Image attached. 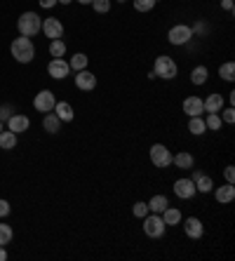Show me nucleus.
Here are the masks:
<instances>
[{
	"mask_svg": "<svg viewBox=\"0 0 235 261\" xmlns=\"http://www.w3.org/2000/svg\"><path fill=\"white\" fill-rule=\"evenodd\" d=\"M12 57H14V61H19V64H29V61H33L35 47H33L31 38H26V35L14 38V43H12Z\"/></svg>",
	"mask_w": 235,
	"mask_h": 261,
	"instance_id": "1",
	"label": "nucleus"
},
{
	"mask_svg": "<svg viewBox=\"0 0 235 261\" xmlns=\"http://www.w3.org/2000/svg\"><path fill=\"white\" fill-rule=\"evenodd\" d=\"M43 29V19L35 14V12H24L22 17L17 19V31L19 35H26V38H33V35H38Z\"/></svg>",
	"mask_w": 235,
	"mask_h": 261,
	"instance_id": "2",
	"label": "nucleus"
},
{
	"mask_svg": "<svg viewBox=\"0 0 235 261\" xmlns=\"http://www.w3.org/2000/svg\"><path fill=\"white\" fill-rule=\"evenodd\" d=\"M176 61L167 55H160L155 59V64H153V73L155 78H165V80H172V78H176Z\"/></svg>",
	"mask_w": 235,
	"mask_h": 261,
	"instance_id": "3",
	"label": "nucleus"
},
{
	"mask_svg": "<svg viewBox=\"0 0 235 261\" xmlns=\"http://www.w3.org/2000/svg\"><path fill=\"white\" fill-rule=\"evenodd\" d=\"M148 155H150V163L155 165V167H160V170H165V167L172 165V151L165 144H153Z\"/></svg>",
	"mask_w": 235,
	"mask_h": 261,
	"instance_id": "4",
	"label": "nucleus"
},
{
	"mask_svg": "<svg viewBox=\"0 0 235 261\" xmlns=\"http://www.w3.org/2000/svg\"><path fill=\"white\" fill-rule=\"evenodd\" d=\"M144 233L148 235V238H162L165 235V221H162L160 214H146L144 217Z\"/></svg>",
	"mask_w": 235,
	"mask_h": 261,
	"instance_id": "5",
	"label": "nucleus"
},
{
	"mask_svg": "<svg viewBox=\"0 0 235 261\" xmlns=\"http://www.w3.org/2000/svg\"><path fill=\"white\" fill-rule=\"evenodd\" d=\"M167 40H170L172 45H188L193 40L191 26H186V24H176V26H172L170 33H167Z\"/></svg>",
	"mask_w": 235,
	"mask_h": 261,
	"instance_id": "6",
	"label": "nucleus"
},
{
	"mask_svg": "<svg viewBox=\"0 0 235 261\" xmlns=\"http://www.w3.org/2000/svg\"><path fill=\"white\" fill-rule=\"evenodd\" d=\"M47 73H50L54 80H64V78L71 73V66H68V61H66L64 57H54L52 61H50V66H47Z\"/></svg>",
	"mask_w": 235,
	"mask_h": 261,
	"instance_id": "7",
	"label": "nucleus"
},
{
	"mask_svg": "<svg viewBox=\"0 0 235 261\" xmlns=\"http://www.w3.org/2000/svg\"><path fill=\"white\" fill-rule=\"evenodd\" d=\"M54 104H57V99L50 89H43V92H38L35 99H33V109L40 111V113H50L54 109Z\"/></svg>",
	"mask_w": 235,
	"mask_h": 261,
	"instance_id": "8",
	"label": "nucleus"
},
{
	"mask_svg": "<svg viewBox=\"0 0 235 261\" xmlns=\"http://www.w3.org/2000/svg\"><path fill=\"white\" fill-rule=\"evenodd\" d=\"M198 191H195V181L193 179H176L174 181V196L176 198H181V200H191L193 196H195Z\"/></svg>",
	"mask_w": 235,
	"mask_h": 261,
	"instance_id": "9",
	"label": "nucleus"
},
{
	"mask_svg": "<svg viewBox=\"0 0 235 261\" xmlns=\"http://www.w3.org/2000/svg\"><path fill=\"white\" fill-rule=\"evenodd\" d=\"M40 31H43L50 40H57V38L64 35V24L59 22V19H54V17H50V19H43V29H40Z\"/></svg>",
	"mask_w": 235,
	"mask_h": 261,
	"instance_id": "10",
	"label": "nucleus"
},
{
	"mask_svg": "<svg viewBox=\"0 0 235 261\" xmlns=\"http://www.w3.org/2000/svg\"><path fill=\"white\" fill-rule=\"evenodd\" d=\"M75 87L78 89H83V92H92L96 87V76L94 73H89V71H78V76H75Z\"/></svg>",
	"mask_w": 235,
	"mask_h": 261,
	"instance_id": "11",
	"label": "nucleus"
},
{
	"mask_svg": "<svg viewBox=\"0 0 235 261\" xmlns=\"http://www.w3.org/2000/svg\"><path fill=\"white\" fill-rule=\"evenodd\" d=\"M29 125H31V120H29V116H24V113H12L10 120H7V127H10V132H14V134L26 132Z\"/></svg>",
	"mask_w": 235,
	"mask_h": 261,
	"instance_id": "12",
	"label": "nucleus"
},
{
	"mask_svg": "<svg viewBox=\"0 0 235 261\" xmlns=\"http://www.w3.org/2000/svg\"><path fill=\"white\" fill-rule=\"evenodd\" d=\"M183 113H186L188 118L203 116V113H205L203 99H200V97H186V99H183Z\"/></svg>",
	"mask_w": 235,
	"mask_h": 261,
	"instance_id": "13",
	"label": "nucleus"
},
{
	"mask_svg": "<svg viewBox=\"0 0 235 261\" xmlns=\"http://www.w3.org/2000/svg\"><path fill=\"white\" fill-rule=\"evenodd\" d=\"M183 231H186V235H188V238L198 240V238H203L205 226H203V221H200V219L188 217V219H186V221H183Z\"/></svg>",
	"mask_w": 235,
	"mask_h": 261,
	"instance_id": "14",
	"label": "nucleus"
},
{
	"mask_svg": "<svg viewBox=\"0 0 235 261\" xmlns=\"http://www.w3.org/2000/svg\"><path fill=\"white\" fill-rule=\"evenodd\" d=\"M52 113L61 120V122H71V120H73V116H75L68 101H57V104H54V109H52Z\"/></svg>",
	"mask_w": 235,
	"mask_h": 261,
	"instance_id": "15",
	"label": "nucleus"
},
{
	"mask_svg": "<svg viewBox=\"0 0 235 261\" xmlns=\"http://www.w3.org/2000/svg\"><path fill=\"white\" fill-rule=\"evenodd\" d=\"M212 191H214V198H216L221 205L235 200V186L233 184H226V186H221V188H212Z\"/></svg>",
	"mask_w": 235,
	"mask_h": 261,
	"instance_id": "16",
	"label": "nucleus"
},
{
	"mask_svg": "<svg viewBox=\"0 0 235 261\" xmlns=\"http://www.w3.org/2000/svg\"><path fill=\"white\" fill-rule=\"evenodd\" d=\"M203 106H205V113H219V111L224 109V97L214 92V94H209L203 101Z\"/></svg>",
	"mask_w": 235,
	"mask_h": 261,
	"instance_id": "17",
	"label": "nucleus"
},
{
	"mask_svg": "<svg viewBox=\"0 0 235 261\" xmlns=\"http://www.w3.org/2000/svg\"><path fill=\"white\" fill-rule=\"evenodd\" d=\"M160 217H162V221H165V226H176L179 221H181V212L176 209V207H165L160 212Z\"/></svg>",
	"mask_w": 235,
	"mask_h": 261,
	"instance_id": "18",
	"label": "nucleus"
},
{
	"mask_svg": "<svg viewBox=\"0 0 235 261\" xmlns=\"http://www.w3.org/2000/svg\"><path fill=\"white\" fill-rule=\"evenodd\" d=\"M172 163L176 165L179 170H191L193 167V155L191 153H186V151H181V153H176V155H172Z\"/></svg>",
	"mask_w": 235,
	"mask_h": 261,
	"instance_id": "19",
	"label": "nucleus"
},
{
	"mask_svg": "<svg viewBox=\"0 0 235 261\" xmlns=\"http://www.w3.org/2000/svg\"><path fill=\"white\" fill-rule=\"evenodd\" d=\"M207 78H209L207 66H195V68L191 71V83H193V85H205V83H207Z\"/></svg>",
	"mask_w": 235,
	"mask_h": 261,
	"instance_id": "20",
	"label": "nucleus"
},
{
	"mask_svg": "<svg viewBox=\"0 0 235 261\" xmlns=\"http://www.w3.org/2000/svg\"><path fill=\"white\" fill-rule=\"evenodd\" d=\"M188 132H191V134H195V137H200V134H205V132H207V125H205L203 116H195V118L188 120Z\"/></svg>",
	"mask_w": 235,
	"mask_h": 261,
	"instance_id": "21",
	"label": "nucleus"
},
{
	"mask_svg": "<svg viewBox=\"0 0 235 261\" xmlns=\"http://www.w3.org/2000/svg\"><path fill=\"white\" fill-rule=\"evenodd\" d=\"M43 127H45V132H50V134H57L59 132V127H61V120L54 116L52 111L45 116V120H43Z\"/></svg>",
	"mask_w": 235,
	"mask_h": 261,
	"instance_id": "22",
	"label": "nucleus"
},
{
	"mask_svg": "<svg viewBox=\"0 0 235 261\" xmlns=\"http://www.w3.org/2000/svg\"><path fill=\"white\" fill-rule=\"evenodd\" d=\"M14 146H17V134L14 132H0V148L14 151Z\"/></svg>",
	"mask_w": 235,
	"mask_h": 261,
	"instance_id": "23",
	"label": "nucleus"
},
{
	"mask_svg": "<svg viewBox=\"0 0 235 261\" xmlns=\"http://www.w3.org/2000/svg\"><path fill=\"white\" fill-rule=\"evenodd\" d=\"M212 188H214L212 176H207V174H200V176L195 179V191H198V193H209Z\"/></svg>",
	"mask_w": 235,
	"mask_h": 261,
	"instance_id": "24",
	"label": "nucleus"
},
{
	"mask_svg": "<svg viewBox=\"0 0 235 261\" xmlns=\"http://www.w3.org/2000/svg\"><path fill=\"white\" fill-rule=\"evenodd\" d=\"M167 205H170V203H167V198H165V196H153L148 200V212H155V214H160V212Z\"/></svg>",
	"mask_w": 235,
	"mask_h": 261,
	"instance_id": "25",
	"label": "nucleus"
},
{
	"mask_svg": "<svg viewBox=\"0 0 235 261\" xmlns=\"http://www.w3.org/2000/svg\"><path fill=\"white\" fill-rule=\"evenodd\" d=\"M219 76L224 78L226 83H233L235 80V64L233 61H226V64L219 66Z\"/></svg>",
	"mask_w": 235,
	"mask_h": 261,
	"instance_id": "26",
	"label": "nucleus"
},
{
	"mask_svg": "<svg viewBox=\"0 0 235 261\" xmlns=\"http://www.w3.org/2000/svg\"><path fill=\"white\" fill-rule=\"evenodd\" d=\"M87 55H83V52H78V55H73L71 57V71H83V68H87Z\"/></svg>",
	"mask_w": 235,
	"mask_h": 261,
	"instance_id": "27",
	"label": "nucleus"
},
{
	"mask_svg": "<svg viewBox=\"0 0 235 261\" xmlns=\"http://www.w3.org/2000/svg\"><path fill=\"white\" fill-rule=\"evenodd\" d=\"M12 238H14V231H12L10 224H0V247L10 245Z\"/></svg>",
	"mask_w": 235,
	"mask_h": 261,
	"instance_id": "28",
	"label": "nucleus"
},
{
	"mask_svg": "<svg viewBox=\"0 0 235 261\" xmlns=\"http://www.w3.org/2000/svg\"><path fill=\"white\" fill-rule=\"evenodd\" d=\"M205 125H207V130H221V116L219 113H207V118H205Z\"/></svg>",
	"mask_w": 235,
	"mask_h": 261,
	"instance_id": "29",
	"label": "nucleus"
},
{
	"mask_svg": "<svg viewBox=\"0 0 235 261\" xmlns=\"http://www.w3.org/2000/svg\"><path fill=\"white\" fill-rule=\"evenodd\" d=\"M50 55L52 57H64L66 55V43L61 40V38H57V40L50 43Z\"/></svg>",
	"mask_w": 235,
	"mask_h": 261,
	"instance_id": "30",
	"label": "nucleus"
},
{
	"mask_svg": "<svg viewBox=\"0 0 235 261\" xmlns=\"http://www.w3.org/2000/svg\"><path fill=\"white\" fill-rule=\"evenodd\" d=\"M158 0H134V10L137 12H150L155 7Z\"/></svg>",
	"mask_w": 235,
	"mask_h": 261,
	"instance_id": "31",
	"label": "nucleus"
},
{
	"mask_svg": "<svg viewBox=\"0 0 235 261\" xmlns=\"http://www.w3.org/2000/svg\"><path fill=\"white\" fill-rule=\"evenodd\" d=\"M92 7L96 14H106L111 10V0H92Z\"/></svg>",
	"mask_w": 235,
	"mask_h": 261,
	"instance_id": "32",
	"label": "nucleus"
},
{
	"mask_svg": "<svg viewBox=\"0 0 235 261\" xmlns=\"http://www.w3.org/2000/svg\"><path fill=\"white\" fill-rule=\"evenodd\" d=\"M132 212H134V217H139V219H144L146 214H148V203H134V207H132Z\"/></svg>",
	"mask_w": 235,
	"mask_h": 261,
	"instance_id": "33",
	"label": "nucleus"
},
{
	"mask_svg": "<svg viewBox=\"0 0 235 261\" xmlns=\"http://www.w3.org/2000/svg\"><path fill=\"white\" fill-rule=\"evenodd\" d=\"M219 113H224V116H221V122H235V109H233V106L221 109Z\"/></svg>",
	"mask_w": 235,
	"mask_h": 261,
	"instance_id": "34",
	"label": "nucleus"
},
{
	"mask_svg": "<svg viewBox=\"0 0 235 261\" xmlns=\"http://www.w3.org/2000/svg\"><path fill=\"white\" fill-rule=\"evenodd\" d=\"M224 176H226V181H228V184H233V181H235V167H233V165H228V167L224 170Z\"/></svg>",
	"mask_w": 235,
	"mask_h": 261,
	"instance_id": "35",
	"label": "nucleus"
},
{
	"mask_svg": "<svg viewBox=\"0 0 235 261\" xmlns=\"http://www.w3.org/2000/svg\"><path fill=\"white\" fill-rule=\"evenodd\" d=\"M10 116H12V106H0V122L10 120Z\"/></svg>",
	"mask_w": 235,
	"mask_h": 261,
	"instance_id": "36",
	"label": "nucleus"
},
{
	"mask_svg": "<svg viewBox=\"0 0 235 261\" xmlns=\"http://www.w3.org/2000/svg\"><path fill=\"white\" fill-rule=\"evenodd\" d=\"M7 214H10V203L0 200V217H7Z\"/></svg>",
	"mask_w": 235,
	"mask_h": 261,
	"instance_id": "37",
	"label": "nucleus"
},
{
	"mask_svg": "<svg viewBox=\"0 0 235 261\" xmlns=\"http://www.w3.org/2000/svg\"><path fill=\"white\" fill-rule=\"evenodd\" d=\"M38 2H40V7H45V10H50V7L57 5V0H38Z\"/></svg>",
	"mask_w": 235,
	"mask_h": 261,
	"instance_id": "38",
	"label": "nucleus"
},
{
	"mask_svg": "<svg viewBox=\"0 0 235 261\" xmlns=\"http://www.w3.org/2000/svg\"><path fill=\"white\" fill-rule=\"evenodd\" d=\"M221 7L226 12H233V0H221Z\"/></svg>",
	"mask_w": 235,
	"mask_h": 261,
	"instance_id": "39",
	"label": "nucleus"
},
{
	"mask_svg": "<svg viewBox=\"0 0 235 261\" xmlns=\"http://www.w3.org/2000/svg\"><path fill=\"white\" fill-rule=\"evenodd\" d=\"M7 259V252H5V247H0V261Z\"/></svg>",
	"mask_w": 235,
	"mask_h": 261,
	"instance_id": "40",
	"label": "nucleus"
},
{
	"mask_svg": "<svg viewBox=\"0 0 235 261\" xmlns=\"http://www.w3.org/2000/svg\"><path fill=\"white\" fill-rule=\"evenodd\" d=\"M75 2H80V5H92V0H75Z\"/></svg>",
	"mask_w": 235,
	"mask_h": 261,
	"instance_id": "41",
	"label": "nucleus"
},
{
	"mask_svg": "<svg viewBox=\"0 0 235 261\" xmlns=\"http://www.w3.org/2000/svg\"><path fill=\"white\" fill-rule=\"evenodd\" d=\"M57 2H61V5H71V0H57Z\"/></svg>",
	"mask_w": 235,
	"mask_h": 261,
	"instance_id": "42",
	"label": "nucleus"
},
{
	"mask_svg": "<svg viewBox=\"0 0 235 261\" xmlns=\"http://www.w3.org/2000/svg\"><path fill=\"white\" fill-rule=\"evenodd\" d=\"M0 132H2V122H0Z\"/></svg>",
	"mask_w": 235,
	"mask_h": 261,
	"instance_id": "43",
	"label": "nucleus"
},
{
	"mask_svg": "<svg viewBox=\"0 0 235 261\" xmlns=\"http://www.w3.org/2000/svg\"><path fill=\"white\" fill-rule=\"evenodd\" d=\"M118 2H125V0H118Z\"/></svg>",
	"mask_w": 235,
	"mask_h": 261,
	"instance_id": "44",
	"label": "nucleus"
}]
</instances>
